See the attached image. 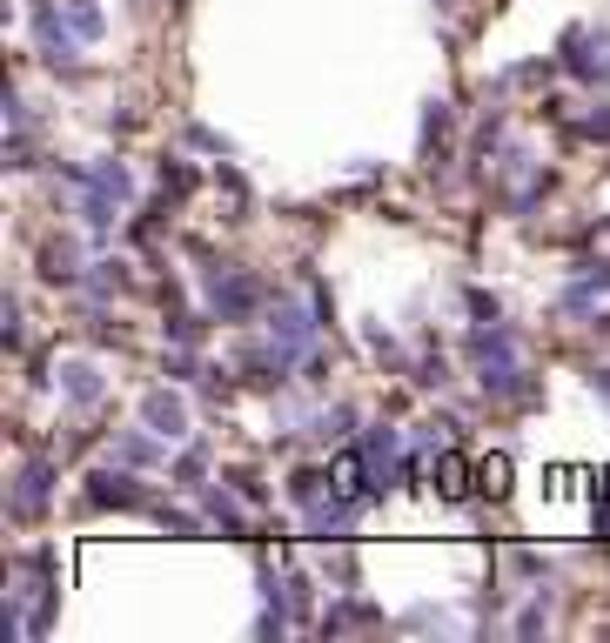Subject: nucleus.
Masks as SVG:
<instances>
[{"mask_svg": "<svg viewBox=\"0 0 610 643\" xmlns=\"http://www.w3.org/2000/svg\"><path fill=\"white\" fill-rule=\"evenodd\" d=\"M155 436V429H148ZM148 436H121V463H148Z\"/></svg>", "mask_w": 610, "mask_h": 643, "instance_id": "10", "label": "nucleus"}, {"mask_svg": "<svg viewBox=\"0 0 610 643\" xmlns=\"http://www.w3.org/2000/svg\"><path fill=\"white\" fill-rule=\"evenodd\" d=\"M47 275H54V282H68V275H74V248H68V242L47 248Z\"/></svg>", "mask_w": 610, "mask_h": 643, "instance_id": "9", "label": "nucleus"}, {"mask_svg": "<svg viewBox=\"0 0 610 643\" xmlns=\"http://www.w3.org/2000/svg\"><path fill=\"white\" fill-rule=\"evenodd\" d=\"M141 422L155 429V443H181V436H188V409H181V396H168V389H155V396L141 402Z\"/></svg>", "mask_w": 610, "mask_h": 643, "instance_id": "2", "label": "nucleus"}, {"mask_svg": "<svg viewBox=\"0 0 610 643\" xmlns=\"http://www.w3.org/2000/svg\"><path fill=\"white\" fill-rule=\"evenodd\" d=\"M41 503H47V463H27V469H21V496H14V510L34 516Z\"/></svg>", "mask_w": 610, "mask_h": 643, "instance_id": "6", "label": "nucleus"}, {"mask_svg": "<svg viewBox=\"0 0 610 643\" xmlns=\"http://www.w3.org/2000/svg\"><path fill=\"white\" fill-rule=\"evenodd\" d=\"M34 41H41L47 61H81V47H88L68 21H61V7H41V14H34Z\"/></svg>", "mask_w": 610, "mask_h": 643, "instance_id": "1", "label": "nucleus"}, {"mask_svg": "<svg viewBox=\"0 0 610 643\" xmlns=\"http://www.w3.org/2000/svg\"><path fill=\"white\" fill-rule=\"evenodd\" d=\"M54 376H61V389H68L74 402H94V396H101V376H94V362H61Z\"/></svg>", "mask_w": 610, "mask_h": 643, "instance_id": "4", "label": "nucleus"}, {"mask_svg": "<svg viewBox=\"0 0 610 643\" xmlns=\"http://www.w3.org/2000/svg\"><path fill=\"white\" fill-rule=\"evenodd\" d=\"M94 503H114V510H135L141 496H135V483H128V476H114V469H101V476H94Z\"/></svg>", "mask_w": 610, "mask_h": 643, "instance_id": "5", "label": "nucleus"}, {"mask_svg": "<svg viewBox=\"0 0 610 643\" xmlns=\"http://www.w3.org/2000/svg\"><path fill=\"white\" fill-rule=\"evenodd\" d=\"M61 21H68L81 41H101V34H108V14H101L94 0H61Z\"/></svg>", "mask_w": 610, "mask_h": 643, "instance_id": "3", "label": "nucleus"}, {"mask_svg": "<svg viewBox=\"0 0 610 643\" xmlns=\"http://www.w3.org/2000/svg\"><path fill=\"white\" fill-rule=\"evenodd\" d=\"M208 516H215V523H222V530H249V523H242V510H235V503H228V496H208Z\"/></svg>", "mask_w": 610, "mask_h": 643, "instance_id": "8", "label": "nucleus"}, {"mask_svg": "<svg viewBox=\"0 0 610 643\" xmlns=\"http://www.w3.org/2000/svg\"><path fill=\"white\" fill-rule=\"evenodd\" d=\"M597 295H610V268H597V275H584L577 289L564 295V309H584V302H597Z\"/></svg>", "mask_w": 610, "mask_h": 643, "instance_id": "7", "label": "nucleus"}]
</instances>
